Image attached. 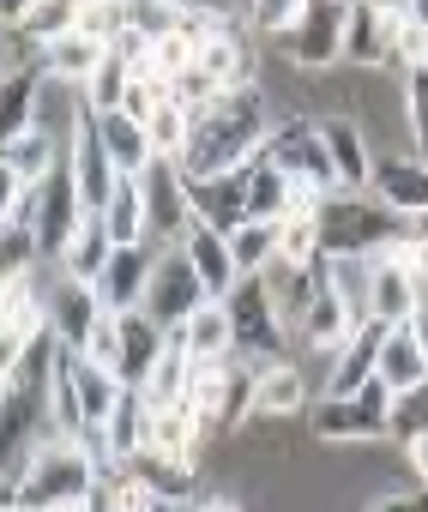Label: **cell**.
I'll list each match as a JSON object with an SVG mask.
<instances>
[{
	"label": "cell",
	"mask_w": 428,
	"mask_h": 512,
	"mask_svg": "<svg viewBox=\"0 0 428 512\" xmlns=\"http://www.w3.org/2000/svg\"><path fill=\"white\" fill-rule=\"evenodd\" d=\"M272 133V103L260 85H242V91H224V103H211L205 115H193V139L181 151V175L187 181H211V175H230L242 163L260 157Z\"/></svg>",
	"instance_id": "obj_1"
},
{
	"label": "cell",
	"mask_w": 428,
	"mask_h": 512,
	"mask_svg": "<svg viewBox=\"0 0 428 512\" xmlns=\"http://www.w3.org/2000/svg\"><path fill=\"white\" fill-rule=\"evenodd\" d=\"M97 482H103V464H97L79 440H67V434H37L31 470L7 488V506L43 512V506H61V500H91Z\"/></svg>",
	"instance_id": "obj_2"
},
{
	"label": "cell",
	"mask_w": 428,
	"mask_h": 512,
	"mask_svg": "<svg viewBox=\"0 0 428 512\" xmlns=\"http://www.w3.org/2000/svg\"><path fill=\"white\" fill-rule=\"evenodd\" d=\"M320 223V253L326 260H374L398 241V211L368 187V193H326V205L314 211Z\"/></svg>",
	"instance_id": "obj_3"
},
{
	"label": "cell",
	"mask_w": 428,
	"mask_h": 512,
	"mask_svg": "<svg viewBox=\"0 0 428 512\" xmlns=\"http://www.w3.org/2000/svg\"><path fill=\"white\" fill-rule=\"evenodd\" d=\"M392 386L368 380L356 398H314L308 440L314 446H386L392 440Z\"/></svg>",
	"instance_id": "obj_4"
},
{
	"label": "cell",
	"mask_w": 428,
	"mask_h": 512,
	"mask_svg": "<svg viewBox=\"0 0 428 512\" xmlns=\"http://www.w3.org/2000/svg\"><path fill=\"white\" fill-rule=\"evenodd\" d=\"M344 19H350V0H308L302 19L272 37V55H284L302 73H332L344 67Z\"/></svg>",
	"instance_id": "obj_5"
},
{
	"label": "cell",
	"mask_w": 428,
	"mask_h": 512,
	"mask_svg": "<svg viewBox=\"0 0 428 512\" xmlns=\"http://www.w3.org/2000/svg\"><path fill=\"white\" fill-rule=\"evenodd\" d=\"M260 157H266L278 175H290V181H308V187H320V193H344V181H338V169H332V157H326L320 121H272Z\"/></svg>",
	"instance_id": "obj_6"
},
{
	"label": "cell",
	"mask_w": 428,
	"mask_h": 512,
	"mask_svg": "<svg viewBox=\"0 0 428 512\" xmlns=\"http://www.w3.org/2000/svg\"><path fill=\"white\" fill-rule=\"evenodd\" d=\"M224 308H230V320H236L242 356H254L260 368H266V362H290V356H296L290 326L278 320V308H272V296H266V284H260V278H242V284L224 296Z\"/></svg>",
	"instance_id": "obj_7"
},
{
	"label": "cell",
	"mask_w": 428,
	"mask_h": 512,
	"mask_svg": "<svg viewBox=\"0 0 428 512\" xmlns=\"http://www.w3.org/2000/svg\"><path fill=\"white\" fill-rule=\"evenodd\" d=\"M205 302H218V296L205 290V278L193 272V260H187L181 247H163V253H157V272H151V290H145V314H151L163 332H181Z\"/></svg>",
	"instance_id": "obj_8"
},
{
	"label": "cell",
	"mask_w": 428,
	"mask_h": 512,
	"mask_svg": "<svg viewBox=\"0 0 428 512\" xmlns=\"http://www.w3.org/2000/svg\"><path fill=\"white\" fill-rule=\"evenodd\" d=\"M139 193H145V217H151V241L157 247H181V235L193 229V193H187V175L181 163L169 157H151L139 175Z\"/></svg>",
	"instance_id": "obj_9"
},
{
	"label": "cell",
	"mask_w": 428,
	"mask_h": 512,
	"mask_svg": "<svg viewBox=\"0 0 428 512\" xmlns=\"http://www.w3.org/2000/svg\"><path fill=\"white\" fill-rule=\"evenodd\" d=\"M320 386L308 380V368L290 356V362H266L254 374V392H248V422H308Z\"/></svg>",
	"instance_id": "obj_10"
},
{
	"label": "cell",
	"mask_w": 428,
	"mask_h": 512,
	"mask_svg": "<svg viewBox=\"0 0 428 512\" xmlns=\"http://www.w3.org/2000/svg\"><path fill=\"white\" fill-rule=\"evenodd\" d=\"M43 308H49V332L67 344V350H79L85 356V344H91V332H97V320L109 314L103 302H97V284H85V278H67L61 266L49 272V290H43Z\"/></svg>",
	"instance_id": "obj_11"
},
{
	"label": "cell",
	"mask_w": 428,
	"mask_h": 512,
	"mask_svg": "<svg viewBox=\"0 0 428 512\" xmlns=\"http://www.w3.org/2000/svg\"><path fill=\"white\" fill-rule=\"evenodd\" d=\"M416 308H422V278L410 266H398L392 253H374V272H368V320L410 326Z\"/></svg>",
	"instance_id": "obj_12"
},
{
	"label": "cell",
	"mask_w": 428,
	"mask_h": 512,
	"mask_svg": "<svg viewBox=\"0 0 428 512\" xmlns=\"http://www.w3.org/2000/svg\"><path fill=\"white\" fill-rule=\"evenodd\" d=\"M157 241H145V247H115V260H109V272L97 278V302L109 308V314H133V308H145V290H151V272H157Z\"/></svg>",
	"instance_id": "obj_13"
},
{
	"label": "cell",
	"mask_w": 428,
	"mask_h": 512,
	"mask_svg": "<svg viewBox=\"0 0 428 512\" xmlns=\"http://www.w3.org/2000/svg\"><path fill=\"white\" fill-rule=\"evenodd\" d=\"M320 139H326V157H332L338 181H344L350 193H368L380 151H374V139L362 133V121H356V115H320Z\"/></svg>",
	"instance_id": "obj_14"
},
{
	"label": "cell",
	"mask_w": 428,
	"mask_h": 512,
	"mask_svg": "<svg viewBox=\"0 0 428 512\" xmlns=\"http://www.w3.org/2000/svg\"><path fill=\"white\" fill-rule=\"evenodd\" d=\"M67 169H73V181H79V193H85V205L91 211H103L115 193H121V169H115V157L103 151V133H97V121L85 115V127L73 133V145H67Z\"/></svg>",
	"instance_id": "obj_15"
},
{
	"label": "cell",
	"mask_w": 428,
	"mask_h": 512,
	"mask_svg": "<svg viewBox=\"0 0 428 512\" xmlns=\"http://www.w3.org/2000/svg\"><path fill=\"white\" fill-rule=\"evenodd\" d=\"M181 253L193 260V272L205 278V290L211 296H230L236 284H242V266H236V253H230V235L218 229V223H205V217H193V229L181 235Z\"/></svg>",
	"instance_id": "obj_16"
},
{
	"label": "cell",
	"mask_w": 428,
	"mask_h": 512,
	"mask_svg": "<svg viewBox=\"0 0 428 512\" xmlns=\"http://www.w3.org/2000/svg\"><path fill=\"white\" fill-rule=\"evenodd\" d=\"M61 163H67V145L55 133H43V127H25V133L0 139V169H7V181H19V187H43Z\"/></svg>",
	"instance_id": "obj_17"
},
{
	"label": "cell",
	"mask_w": 428,
	"mask_h": 512,
	"mask_svg": "<svg viewBox=\"0 0 428 512\" xmlns=\"http://www.w3.org/2000/svg\"><path fill=\"white\" fill-rule=\"evenodd\" d=\"M374 193H380L398 217L428 211V157H416V151H386V157H374Z\"/></svg>",
	"instance_id": "obj_18"
},
{
	"label": "cell",
	"mask_w": 428,
	"mask_h": 512,
	"mask_svg": "<svg viewBox=\"0 0 428 512\" xmlns=\"http://www.w3.org/2000/svg\"><path fill=\"white\" fill-rule=\"evenodd\" d=\"M169 338H175V332H163V326H157V320H151L145 308L121 314V368H115V374H121V380H127V386L139 392V386L151 380V368L163 362Z\"/></svg>",
	"instance_id": "obj_19"
},
{
	"label": "cell",
	"mask_w": 428,
	"mask_h": 512,
	"mask_svg": "<svg viewBox=\"0 0 428 512\" xmlns=\"http://www.w3.org/2000/svg\"><path fill=\"white\" fill-rule=\"evenodd\" d=\"M344 67L356 73H374V67H392V37H386V13L374 0H356L350 19H344Z\"/></svg>",
	"instance_id": "obj_20"
},
{
	"label": "cell",
	"mask_w": 428,
	"mask_h": 512,
	"mask_svg": "<svg viewBox=\"0 0 428 512\" xmlns=\"http://www.w3.org/2000/svg\"><path fill=\"white\" fill-rule=\"evenodd\" d=\"M181 350L193 356V362H230L236 350H242V338H236V320H230V308L224 302H205L181 332Z\"/></svg>",
	"instance_id": "obj_21"
},
{
	"label": "cell",
	"mask_w": 428,
	"mask_h": 512,
	"mask_svg": "<svg viewBox=\"0 0 428 512\" xmlns=\"http://www.w3.org/2000/svg\"><path fill=\"white\" fill-rule=\"evenodd\" d=\"M109 260H115V235H109V223H103V211H85V223L73 229V241L61 247V272L67 278H85V284H97L103 272H109Z\"/></svg>",
	"instance_id": "obj_22"
},
{
	"label": "cell",
	"mask_w": 428,
	"mask_h": 512,
	"mask_svg": "<svg viewBox=\"0 0 428 512\" xmlns=\"http://www.w3.org/2000/svg\"><path fill=\"white\" fill-rule=\"evenodd\" d=\"M97 121V133H103V151L115 157V169L121 175H139L157 151H151V133H145V121H133L127 109H109V115H91Z\"/></svg>",
	"instance_id": "obj_23"
},
{
	"label": "cell",
	"mask_w": 428,
	"mask_h": 512,
	"mask_svg": "<svg viewBox=\"0 0 428 512\" xmlns=\"http://www.w3.org/2000/svg\"><path fill=\"white\" fill-rule=\"evenodd\" d=\"M85 91L79 85H67V79H43V91H37V121L31 127H43V133H55L61 145H73V133L85 127Z\"/></svg>",
	"instance_id": "obj_24"
},
{
	"label": "cell",
	"mask_w": 428,
	"mask_h": 512,
	"mask_svg": "<svg viewBox=\"0 0 428 512\" xmlns=\"http://www.w3.org/2000/svg\"><path fill=\"white\" fill-rule=\"evenodd\" d=\"M103 61H109V49H103V43H91V37H79V31H67V37L43 43V79L85 85V79H91Z\"/></svg>",
	"instance_id": "obj_25"
},
{
	"label": "cell",
	"mask_w": 428,
	"mask_h": 512,
	"mask_svg": "<svg viewBox=\"0 0 428 512\" xmlns=\"http://www.w3.org/2000/svg\"><path fill=\"white\" fill-rule=\"evenodd\" d=\"M374 380H386L392 392H410V386L428 380V350L416 344L410 326H392V332H386V344H380V374H374Z\"/></svg>",
	"instance_id": "obj_26"
},
{
	"label": "cell",
	"mask_w": 428,
	"mask_h": 512,
	"mask_svg": "<svg viewBox=\"0 0 428 512\" xmlns=\"http://www.w3.org/2000/svg\"><path fill=\"white\" fill-rule=\"evenodd\" d=\"M278 241H284L278 217H248V223H236V229H230V253H236L242 278H260V272L278 260Z\"/></svg>",
	"instance_id": "obj_27"
},
{
	"label": "cell",
	"mask_w": 428,
	"mask_h": 512,
	"mask_svg": "<svg viewBox=\"0 0 428 512\" xmlns=\"http://www.w3.org/2000/svg\"><path fill=\"white\" fill-rule=\"evenodd\" d=\"M139 392H145V404H151V410H169V404H187V392H193V356L181 350V338H169V350H163V362L151 368V380H145Z\"/></svg>",
	"instance_id": "obj_28"
},
{
	"label": "cell",
	"mask_w": 428,
	"mask_h": 512,
	"mask_svg": "<svg viewBox=\"0 0 428 512\" xmlns=\"http://www.w3.org/2000/svg\"><path fill=\"white\" fill-rule=\"evenodd\" d=\"M103 223H109V235H115V247H145L151 241V217H145V193H139V181L127 175L121 181V193L103 205Z\"/></svg>",
	"instance_id": "obj_29"
},
{
	"label": "cell",
	"mask_w": 428,
	"mask_h": 512,
	"mask_svg": "<svg viewBox=\"0 0 428 512\" xmlns=\"http://www.w3.org/2000/svg\"><path fill=\"white\" fill-rule=\"evenodd\" d=\"M127 31L139 37V43H163V37H175L181 31V19H187V7H175V0H127Z\"/></svg>",
	"instance_id": "obj_30"
},
{
	"label": "cell",
	"mask_w": 428,
	"mask_h": 512,
	"mask_svg": "<svg viewBox=\"0 0 428 512\" xmlns=\"http://www.w3.org/2000/svg\"><path fill=\"white\" fill-rule=\"evenodd\" d=\"M127 85H133V61H121V55L109 49V61H103L79 91H85V109H91V115H109V109L127 103Z\"/></svg>",
	"instance_id": "obj_31"
},
{
	"label": "cell",
	"mask_w": 428,
	"mask_h": 512,
	"mask_svg": "<svg viewBox=\"0 0 428 512\" xmlns=\"http://www.w3.org/2000/svg\"><path fill=\"white\" fill-rule=\"evenodd\" d=\"M79 13H85V0H37V7L19 19V31L43 49V43L67 37V31H79Z\"/></svg>",
	"instance_id": "obj_32"
},
{
	"label": "cell",
	"mask_w": 428,
	"mask_h": 512,
	"mask_svg": "<svg viewBox=\"0 0 428 512\" xmlns=\"http://www.w3.org/2000/svg\"><path fill=\"white\" fill-rule=\"evenodd\" d=\"M145 133H151V151L157 157H169V163H181V151H187V139H193V109H181L175 97L145 121Z\"/></svg>",
	"instance_id": "obj_33"
},
{
	"label": "cell",
	"mask_w": 428,
	"mask_h": 512,
	"mask_svg": "<svg viewBox=\"0 0 428 512\" xmlns=\"http://www.w3.org/2000/svg\"><path fill=\"white\" fill-rule=\"evenodd\" d=\"M37 91H43V73H7V97H0L7 133H25L37 121Z\"/></svg>",
	"instance_id": "obj_34"
},
{
	"label": "cell",
	"mask_w": 428,
	"mask_h": 512,
	"mask_svg": "<svg viewBox=\"0 0 428 512\" xmlns=\"http://www.w3.org/2000/svg\"><path fill=\"white\" fill-rule=\"evenodd\" d=\"M302 7L308 0H242V13H248V25H254V37H284L296 19H302Z\"/></svg>",
	"instance_id": "obj_35"
},
{
	"label": "cell",
	"mask_w": 428,
	"mask_h": 512,
	"mask_svg": "<svg viewBox=\"0 0 428 512\" xmlns=\"http://www.w3.org/2000/svg\"><path fill=\"white\" fill-rule=\"evenodd\" d=\"M416 434H428V380L392 398V440L404 446V440H416Z\"/></svg>",
	"instance_id": "obj_36"
},
{
	"label": "cell",
	"mask_w": 428,
	"mask_h": 512,
	"mask_svg": "<svg viewBox=\"0 0 428 512\" xmlns=\"http://www.w3.org/2000/svg\"><path fill=\"white\" fill-rule=\"evenodd\" d=\"M85 356H91V362H103V368H121V314H103V320H97V332H91Z\"/></svg>",
	"instance_id": "obj_37"
},
{
	"label": "cell",
	"mask_w": 428,
	"mask_h": 512,
	"mask_svg": "<svg viewBox=\"0 0 428 512\" xmlns=\"http://www.w3.org/2000/svg\"><path fill=\"white\" fill-rule=\"evenodd\" d=\"M362 512H428V482H410V488H386V494H374Z\"/></svg>",
	"instance_id": "obj_38"
},
{
	"label": "cell",
	"mask_w": 428,
	"mask_h": 512,
	"mask_svg": "<svg viewBox=\"0 0 428 512\" xmlns=\"http://www.w3.org/2000/svg\"><path fill=\"white\" fill-rule=\"evenodd\" d=\"M187 512H254V506H248V500H236V494H218V488L205 482V494H199Z\"/></svg>",
	"instance_id": "obj_39"
},
{
	"label": "cell",
	"mask_w": 428,
	"mask_h": 512,
	"mask_svg": "<svg viewBox=\"0 0 428 512\" xmlns=\"http://www.w3.org/2000/svg\"><path fill=\"white\" fill-rule=\"evenodd\" d=\"M175 7H187V13H242V0H175Z\"/></svg>",
	"instance_id": "obj_40"
},
{
	"label": "cell",
	"mask_w": 428,
	"mask_h": 512,
	"mask_svg": "<svg viewBox=\"0 0 428 512\" xmlns=\"http://www.w3.org/2000/svg\"><path fill=\"white\" fill-rule=\"evenodd\" d=\"M0 7H7V25H19V19H25V13L37 7V0H0Z\"/></svg>",
	"instance_id": "obj_41"
},
{
	"label": "cell",
	"mask_w": 428,
	"mask_h": 512,
	"mask_svg": "<svg viewBox=\"0 0 428 512\" xmlns=\"http://www.w3.org/2000/svg\"><path fill=\"white\" fill-rule=\"evenodd\" d=\"M410 332H416V344H422V350H428V302H422V308H416V320H410Z\"/></svg>",
	"instance_id": "obj_42"
},
{
	"label": "cell",
	"mask_w": 428,
	"mask_h": 512,
	"mask_svg": "<svg viewBox=\"0 0 428 512\" xmlns=\"http://www.w3.org/2000/svg\"><path fill=\"white\" fill-rule=\"evenodd\" d=\"M410 19H416V25L428 31V0H410Z\"/></svg>",
	"instance_id": "obj_43"
},
{
	"label": "cell",
	"mask_w": 428,
	"mask_h": 512,
	"mask_svg": "<svg viewBox=\"0 0 428 512\" xmlns=\"http://www.w3.org/2000/svg\"><path fill=\"white\" fill-rule=\"evenodd\" d=\"M43 512H91L85 500H61V506H43Z\"/></svg>",
	"instance_id": "obj_44"
},
{
	"label": "cell",
	"mask_w": 428,
	"mask_h": 512,
	"mask_svg": "<svg viewBox=\"0 0 428 512\" xmlns=\"http://www.w3.org/2000/svg\"><path fill=\"white\" fill-rule=\"evenodd\" d=\"M151 512H187V500H157Z\"/></svg>",
	"instance_id": "obj_45"
},
{
	"label": "cell",
	"mask_w": 428,
	"mask_h": 512,
	"mask_svg": "<svg viewBox=\"0 0 428 512\" xmlns=\"http://www.w3.org/2000/svg\"><path fill=\"white\" fill-rule=\"evenodd\" d=\"M416 67H428V31H422V61H416Z\"/></svg>",
	"instance_id": "obj_46"
},
{
	"label": "cell",
	"mask_w": 428,
	"mask_h": 512,
	"mask_svg": "<svg viewBox=\"0 0 428 512\" xmlns=\"http://www.w3.org/2000/svg\"><path fill=\"white\" fill-rule=\"evenodd\" d=\"M103 7H127V0H103Z\"/></svg>",
	"instance_id": "obj_47"
}]
</instances>
